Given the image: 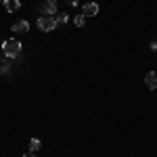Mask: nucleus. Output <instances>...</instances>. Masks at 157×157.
<instances>
[{
	"label": "nucleus",
	"instance_id": "7",
	"mask_svg": "<svg viewBox=\"0 0 157 157\" xmlns=\"http://www.w3.org/2000/svg\"><path fill=\"white\" fill-rule=\"evenodd\" d=\"M27 29H29L27 21H17V23L13 25V32H27Z\"/></svg>",
	"mask_w": 157,
	"mask_h": 157
},
{
	"label": "nucleus",
	"instance_id": "8",
	"mask_svg": "<svg viewBox=\"0 0 157 157\" xmlns=\"http://www.w3.org/2000/svg\"><path fill=\"white\" fill-rule=\"evenodd\" d=\"M40 147H42V143H40L38 138H32V140H29V149H32V153L40 151Z\"/></svg>",
	"mask_w": 157,
	"mask_h": 157
},
{
	"label": "nucleus",
	"instance_id": "13",
	"mask_svg": "<svg viewBox=\"0 0 157 157\" xmlns=\"http://www.w3.org/2000/svg\"><path fill=\"white\" fill-rule=\"evenodd\" d=\"M23 157H36V155H34V153H25Z\"/></svg>",
	"mask_w": 157,
	"mask_h": 157
},
{
	"label": "nucleus",
	"instance_id": "3",
	"mask_svg": "<svg viewBox=\"0 0 157 157\" xmlns=\"http://www.w3.org/2000/svg\"><path fill=\"white\" fill-rule=\"evenodd\" d=\"M40 13H44V15H52V13H57V2L55 0H42L40 2Z\"/></svg>",
	"mask_w": 157,
	"mask_h": 157
},
{
	"label": "nucleus",
	"instance_id": "11",
	"mask_svg": "<svg viewBox=\"0 0 157 157\" xmlns=\"http://www.w3.org/2000/svg\"><path fill=\"white\" fill-rule=\"evenodd\" d=\"M65 2H67V4H69V6H75V4H78V2H80V0H65Z\"/></svg>",
	"mask_w": 157,
	"mask_h": 157
},
{
	"label": "nucleus",
	"instance_id": "14",
	"mask_svg": "<svg viewBox=\"0 0 157 157\" xmlns=\"http://www.w3.org/2000/svg\"><path fill=\"white\" fill-rule=\"evenodd\" d=\"M0 2H2V4H4V0H0Z\"/></svg>",
	"mask_w": 157,
	"mask_h": 157
},
{
	"label": "nucleus",
	"instance_id": "9",
	"mask_svg": "<svg viewBox=\"0 0 157 157\" xmlns=\"http://www.w3.org/2000/svg\"><path fill=\"white\" fill-rule=\"evenodd\" d=\"M84 21H86V15H78V17L73 19V23L78 25V27H82V25H84Z\"/></svg>",
	"mask_w": 157,
	"mask_h": 157
},
{
	"label": "nucleus",
	"instance_id": "4",
	"mask_svg": "<svg viewBox=\"0 0 157 157\" xmlns=\"http://www.w3.org/2000/svg\"><path fill=\"white\" fill-rule=\"evenodd\" d=\"M84 15L86 17H94V15H98V4L97 2H86L84 4Z\"/></svg>",
	"mask_w": 157,
	"mask_h": 157
},
{
	"label": "nucleus",
	"instance_id": "12",
	"mask_svg": "<svg viewBox=\"0 0 157 157\" xmlns=\"http://www.w3.org/2000/svg\"><path fill=\"white\" fill-rule=\"evenodd\" d=\"M151 50H157V40H155V42H151Z\"/></svg>",
	"mask_w": 157,
	"mask_h": 157
},
{
	"label": "nucleus",
	"instance_id": "5",
	"mask_svg": "<svg viewBox=\"0 0 157 157\" xmlns=\"http://www.w3.org/2000/svg\"><path fill=\"white\" fill-rule=\"evenodd\" d=\"M145 84H147V88H151V90L157 88V73L155 71H149L145 75Z\"/></svg>",
	"mask_w": 157,
	"mask_h": 157
},
{
	"label": "nucleus",
	"instance_id": "2",
	"mask_svg": "<svg viewBox=\"0 0 157 157\" xmlns=\"http://www.w3.org/2000/svg\"><path fill=\"white\" fill-rule=\"evenodd\" d=\"M38 27H40L42 32H52V29H57V21H55V17L42 15V17L38 19Z\"/></svg>",
	"mask_w": 157,
	"mask_h": 157
},
{
	"label": "nucleus",
	"instance_id": "10",
	"mask_svg": "<svg viewBox=\"0 0 157 157\" xmlns=\"http://www.w3.org/2000/svg\"><path fill=\"white\" fill-rule=\"evenodd\" d=\"M55 21H57V25L67 23V15H59V17H55Z\"/></svg>",
	"mask_w": 157,
	"mask_h": 157
},
{
	"label": "nucleus",
	"instance_id": "1",
	"mask_svg": "<svg viewBox=\"0 0 157 157\" xmlns=\"http://www.w3.org/2000/svg\"><path fill=\"white\" fill-rule=\"evenodd\" d=\"M2 50H4V55H6L9 59H15V57H19V52H21V42L15 40V38H9V40L2 42Z\"/></svg>",
	"mask_w": 157,
	"mask_h": 157
},
{
	"label": "nucleus",
	"instance_id": "6",
	"mask_svg": "<svg viewBox=\"0 0 157 157\" xmlns=\"http://www.w3.org/2000/svg\"><path fill=\"white\" fill-rule=\"evenodd\" d=\"M4 9L9 13H17L21 9V2H19V0H4Z\"/></svg>",
	"mask_w": 157,
	"mask_h": 157
}]
</instances>
